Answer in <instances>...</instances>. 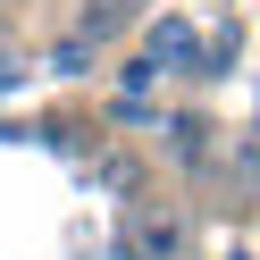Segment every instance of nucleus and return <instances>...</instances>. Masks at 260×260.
Returning a JSON list of instances; mask_svg holds the SVG:
<instances>
[{"label": "nucleus", "mask_w": 260, "mask_h": 260, "mask_svg": "<svg viewBox=\"0 0 260 260\" xmlns=\"http://www.w3.org/2000/svg\"><path fill=\"white\" fill-rule=\"evenodd\" d=\"M118 243H126V260H193V226L176 202H135L118 218Z\"/></svg>", "instance_id": "1"}, {"label": "nucleus", "mask_w": 260, "mask_h": 260, "mask_svg": "<svg viewBox=\"0 0 260 260\" xmlns=\"http://www.w3.org/2000/svg\"><path fill=\"white\" fill-rule=\"evenodd\" d=\"M143 59H151L159 76H168V68H193V25H185V17H159V25H151V51H143Z\"/></svg>", "instance_id": "2"}, {"label": "nucleus", "mask_w": 260, "mask_h": 260, "mask_svg": "<svg viewBox=\"0 0 260 260\" xmlns=\"http://www.w3.org/2000/svg\"><path fill=\"white\" fill-rule=\"evenodd\" d=\"M143 17V0H84V17H76V34L84 42H109L118 25H135Z\"/></svg>", "instance_id": "3"}, {"label": "nucleus", "mask_w": 260, "mask_h": 260, "mask_svg": "<svg viewBox=\"0 0 260 260\" xmlns=\"http://www.w3.org/2000/svg\"><path fill=\"white\" fill-rule=\"evenodd\" d=\"M210 135H218L210 118H168V151H176V159H202V151H210Z\"/></svg>", "instance_id": "4"}, {"label": "nucleus", "mask_w": 260, "mask_h": 260, "mask_svg": "<svg viewBox=\"0 0 260 260\" xmlns=\"http://www.w3.org/2000/svg\"><path fill=\"white\" fill-rule=\"evenodd\" d=\"M92 51H101V42H84V34H68V42H59V51H51V68H59V76H84V68H92Z\"/></svg>", "instance_id": "5"}]
</instances>
